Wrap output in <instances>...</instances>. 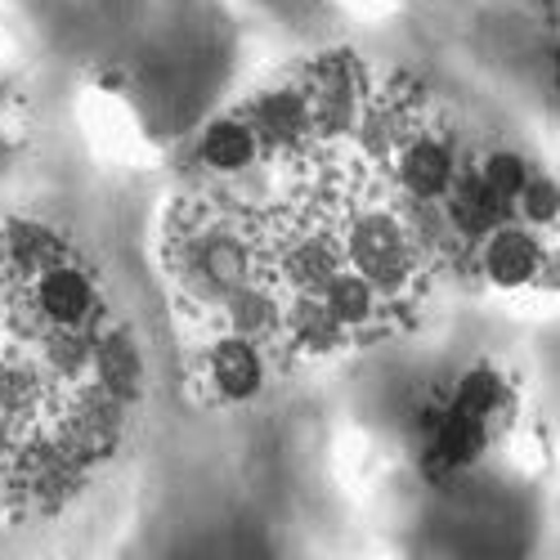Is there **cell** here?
Segmentation results:
<instances>
[{"label":"cell","instance_id":"obj_9","mask_svg":"<svg viewBox=\"0 0 560 560\" xmlns=\"http://www.w3.org/2000/svg\"><path fill=\"white\" fill-rule=\"evenodd\" d=\"M440 207H444L448 224L462 233L466 243L485 238L493 224H502L511 215V202L489 189V184L480 179V171H457L453 184L444 189V198H440Z\"/></svg>","mask_w":560,"mask_h":560},{"label":"cell","instance_id":"obj_4","mask_svg":"<svg viewBox=\"0 0 560 560\" xmlns=\"http://www.w3.org/2000/svg\"><path fill=\"white\" fill-rule=\"evenodd\" d=\"M243 117L252 121L256 139L265 158H296L301 149H310V113H305V95L296 77L288 81H273L269 90H260V95L243 108Z\"/></svg>","mask_w":560,"mask_h":560},{"label":"cell","instance_id":"obj_6","mask_svg":"<svg viewBox=\"0 0 560 560\" xmlns=\"http://www.w3.org/2000/svg\"><path fill=\"white\" fill-rule=\"evenodd\" d=\"M476 247H480V273L502 292L529 288L547 265V247L529 233V224H516V220L493 224L485 238H476Z\"/></svg>","mask_w":560,"mask_h":560},{"label":"cell","instance_id":"obj_13","mask_svg":"<svg viewBox=\"0 0 560 560\" xmlns=\"http://www.w3.org/2000/svg\"><path fill=\"white\" fill-rule=\"evenodd\" d=\"M556 184L551 179H542V175H529L525 179V189L511 198V211H521V220L525 224H534V229H547L551 220H556Z\"/></svg>","mask_w":560,"mask_h":560},{"label":"cell","instance_id":"obj_8","mask_svg":"<svg viewBox=\"0 0 560 560\" xmlns=\"http://www.w3.org/2000/svg\"><path fill=\"white\" fill-rule=\"evenodd\" d=\"M194 158H198V166H202L207 175H215V179H243V175L260 171L265 149H260L252 121H247L243 108H238V113H224V117H215V121L202 126L198 144H194Z\"/></svg>","mask_w":560,"mask_h":560},{"label":"cell","instance_id":"obj_12","mask_svg":"<svg viewBox=\"0 0 560 560\" xmlns=\"http://www.w3.org/2000/svg\"><path fill=\"white\" fill-rule=\"evenodd\" d=\"M476 171H480V179L489 184V189H493L498 198H506V202L516 198V194L525 189V179L534 175L529 162H525L516 149H493V153H485V162H480Z\"/></svg>","mask_w":560,"mask_h":560},{"label":"cell","instance_id":"obj_3","mask_svg":"<svg viewBox=\"0 0 560 560\" xmlns=\"http://www.w3.org/2000/svg\"><path fill=\"white\" fill-rule=\"evenodd\" d=\"M85 386L139 408V399H144V390H149V359H144V346H139V337L126 328V323L104 318V328L95 332V350H90Z\"/></svg>","mask_w":560,"mask_h":560},{"label":"cell","instance_id":"obj_2","mask_svg":"<svg viewBox=\"0 0 560 560\" xmlns=\"http://www.w3.org/2000/svg\"><path fill=\"white\" fill-rule=\"evenodd\" d=\"M202 390L220 404H252L260 399L265 382H269V354L265 346L247 341V337H233V332H207L202 359Z\"/></svg>","mask_w":560,"mask_h":560},{"label":"cell","instance_id":"obj_5","mask_svg":"<svg viewBox=\"0 0 560 560\" xmlns=\"http://www.w3.org/2000/svg\"><path fill=\"white\" fill-rule=\"evenodd\" d=\"M318 301L328 305V314L341 323V332L350 341H363V337L386 332V328H395V323H399V310L382 296V288H372L368 278L359 269H350V265L337 269L328 283L318 288Z\"/></svg>","mask_w":560,"mask_h":560},{"label":"cell","instance_id":"obj_7","mask_svg":"<svg viewBox=\"0 0 560 560\" xmlns=\"http://www.w3.org/2000/svg\"><path fill=\"white\" fill-rule=\"evenodd\" d=\"M395 166V184L408 202H440L444 189L457 175V158H453V144L431 130H417L404 139V149L390 158Z\"/></svg>","mask_w":560,"mask_h":560},{"label":"cell","instance_id":"obj_10","mask_svg":"<svg viewBox=\"0 0 560 560\" xmlns=\"http://www.w3.org/2000/svg\"><path fill=\"white\" fill-rule=\"evenodd\" d=\"M431 448H435V462L440 466H471L485 448V417L466 412L457 404H444L440 417L431 422Z\"/></svg>","mask_w":560,"mask_h":560},{"label":"cell","instance_id":"obj_11","mask_svg":"<svg viewBox=\"0 0 560 560\" xmlns=\"http://www.w3.org/2000/svg\"><path fill=\"white\" fill-rule=\"evenodd\" d=\"M448 404H457V408L476 412V417H485V422H489V417L506 404V382L498 377L489 363H476L471 372H462V382H457V390H453Z\"/></svg>","mask_w":560,"mask_h":560},{"label":"cell","instance_id":"obj_1","mask_svg":"<svg viewBox=\"0 0 560 560\" xmlns=\"http://www.w3.org/2000/svg\"><path fill=\"white\" fill-rule=\"evenodd\" d=\"M296 85L305 95L314 144H337V139L354 135V121H359V113L368 104L372 77L350 50H328V55L310 59L305 72L296 77Z\"/></svg>","mask_w":560,"mask_h":560}]
</instances>
